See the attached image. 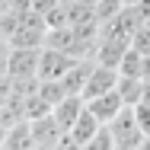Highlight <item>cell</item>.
<instances>
[{"instance_id":"cell-5","label":"cell","mask_w":150,"mask_h":150,"mask_svg":"<svg viewBox=\"0 0 150 150\" xmlns=\"http://www.w3.org/2000/svg\"><path fill=\"white\" fill-rule=\"evenodd\" d=\"M86 109H90L102 125H112V121L118 118V112L125 109V99L118 96V90H109V93H102V96L86 99Z\"/></svg>"},{"instance_id":"cell-19","label":"cell","mask_w":150,"mask_h":150,"mask_svg":"<svg viewBox=\"0 0 150 150\" xmlns=\"http://www.w3.org/2000/svg\"><path fill=\"white\" fill-rule=\"evenodd\" d=\"M134 10L141 13V19H144V23L150 19V0H137V3H134Z\"/></svg>"},{"instance_id":"cell-13","label":"cell","mask_w":150,"mask_h":150,"mask_svg":"<svg viewBox=\"0 0 150 150\" xmlns=\"http://www.w3.org/2000/svg\"><path fill=\"white\" fill-rule=\"evenodd\" d=\"M54 112V105L42 96V93H32V96H26V118H42V115H51Z\"/></svg>"},{"instance_id":"cell-23","label":"cell","mask_w":150,"mask_h":150,"mask_svg":"<svg viewBox=\"0 0 150 150\" xmlns=\"http://www.w3.org/2000/svg\"><path fill=\"white\" fill-rule=\"evenodd\" d=\"M134 3H137V0H125V6H134Z\"/></svg>"},{"instance_id":"cell-12","label":"cell","mask_w":150,"mask_h":150,"mask_svg":"<svg viewBox=\"0 0 150 150\" xmlns=\"http://www.w3.org/2000/svg\"><path fill=\"white\" fill-rule=\"evenodd\" d=\"M99 128H102V121L96 118V115H93L90 109H83V115H80V118L74 121V128H70V134H74V137H77L80 144H86V141H90V137L96 134V131H99Z\"/></svg>"},{"instance_id":"cell-1","label":"cell","mask_w":150,"mask_h":150,"mask_svg":"<svg viewBox=\"0 0 150 150\" xmlns=\"http://www.w3.org/2000/svg\"><path fill=\"white\" fill-rule=\"evenodd\" d=\"M112 128V134H115V147L118 150H141V144H144V131H141V125H137V118H134V105H125L118 112V118L109 125Z\"/></svg>"},{"instance_id":"cell-16","label":"cell","mask_w":150,"mask_h":150,"mask_svg":"<svg viewBox=\"0 0 150 150\" xmlns=\"http://www.w3.org/2000/svg\"><path fill=\"white\" fill-rule=\"evenodd\" d=\"M131 48H134L137 54L150 58V26H147V23H144L141 29H134V35H131Z\"/></svg>"},{"instance_id":"cell-17","label":"cell","mask_w":150,"mask_h":150,"mask_svg":"<svg viewBox=\"0 0 150 150\" xmlns=\"http://www.w3.org/2000/svg\"><path fill=\"white\" fill-rule=\"evenodd\" d=\"M134 118H137V125H141V131L150 137V105L147 102H137V105H134Z\"/></svg>"},{"instance_id":"cell-7","label":"cell","mask_w":150,"mask_h":150,"mask_svg":"<svg viewBox=\"0 0 150 150\" xmlns=\"http://www.w3.org/2000/svg\"><path fill=\"white\" fill-rule=\"evenodd\" d=\"M93 67H96V58H77L74 61V67L61 77L67 96H83V86H86V80H90Z\"/></svg>"},{"instance_id":"cell-21","label":"cell","mask_w":150,"mask_h":150,"mask_svg":"<svg viewBox=\"0 0 150 150\" xmlns=\"http://www.w3.org/2000/svg\"><path fill=\"white\" fill-rule=\"evenodd\" d=\"M32 150H54V147H45V144H35Z\"/></svg>"},{"instance_id":"cell-15","label":"cell","mask_w":150,"mask_h":150,"mask_svg":"<svg viewBox=\"0 0 150 150\" xmlns=\"http://www.w3.org/2000/svg\"><path fill=\"white\" fill-rule=\"evenodd\" d=\"M121 10H125V0H99V3L93 6V13H96V19H99V26L112 23Z\"/></svg>"},{"instance_id":"cell-11","label":"cell","mask_w":150,"mask_h":150,"mask_svg":"<svg viewBox=\"0 0 150 150\" xmlns=\"http://www.w3.org/2000/svg\"><path fill=\"white\" fill-rule=\"evenodd\" d=\"M115 90L125 99V105H137L144 99V80L141 77H125V74H118V86Z\"/></svg>"},{"instance_id":"cell-6","label":"cell","mask_w":150,"mask_h":150,"mask_svg":"<svg viewBox=\"0 0 150 150\" xmlns=\"http://www.w3.org/2000/svg\"><path fill=\"white\" fill-rule=\"evenodd\" d=\"M115 86H118V67H105V64H99V61H96L90 80H86V86H83V99L102 96V93L115 90Z\"/></svg>"},{"instance_id":"cell-22","label":"cell","mask_w":150,"mask_h":150,"mask_svg":"<svg viewBox=\"0 0 150 150\" xmlns=\"http://www.w3.org/2000/svg\"><path fill=\"white\" fill-rule=\"evenodd\" d=\"M80 3H86V6H96V3H99V0H80Z\"/></svg>"},{"instance_id":"cell-10","label":"cell","mask_w":150,"mask_h":150,"mask_svg":"<svg viewBox=\"0 0 150 150\" xmlns=\"http://www.w3.org/2000/svg\"><path fill=\"white\" fill-rule=\"evenodd\" d=\"M32 147H35V137H32V125L29 121H19V125L6 128L3 150H32Z\"/></svg>"},{"instance_id":"cell-18","label":"cell","mask_w":150,"mask_h":150,"mask_svg":"<svg viewBox=\"0 0 150 150\" xmlns=\"http://www.w3.org/2000/svg\"><path fill=\"white\" fill-rule=\"evenodd\" d=\"M54 150H83V144H80L70 131H64V134L58 137V144H54Z\"/></svg>"},{"instance_id":"cell-3","label":"cell","mask_w":150,"mask_h":150,"mask_svg":"<svg viewBox=\"0 0 150 150\" xmlns=\"http://www.w3.org/2000/svg\"><path fill=\"white\" fill-rule=\"evenodd\" d=\"M74 54L61 51V48H42V58H38V80H61L70 67H74Z\"/></svg>"},{"instance_id":"cell-9","label":"cell","mask_w":150,"mask_h":150,"mask_svg":"<svg viewBox=\"0 0 150 150\" xmlns=\"http://www.w3.org/2000/svg\"><path fill=\"white\" fill-rule=\"evenodd\" d=\"M83 109H86V99L83 96H64L58 105H54V118L64 131H70L74 128V121L83 115Z\"/></svg>"},{"instance_id":"cell-4","label":"cell","mask_w":150,"mask_h":150,"mask_svg":"<svg viewBox=\"0 0 150 150\" xmlns=\"http://www.w3.org/2000/svg\"><path fill=\"white\" fill-rule=\"evenodd\" d=\"M128 48H131V38L128 35H99V45H96V61L99 64H105V67H118L121 58L128 54Z\"/></svg>"},{"instance_id":"cell-2","label":"cell","mask_w":150,"mask_h":150,"mask_svg":"<svg viewBox=\"0 0 150 150\" xmlns=\"http://www.w3.org/2000/svg\"><path fill=\"white\" fill-rule=\"evenodd\" d=\"M38 58H42V48H13V45H10V64H6V77H10V80L38 77Z\"/></svg>"},{"instance_id":"cell-8","label":"cell","mask_w":150,"mask_h":150,"mask_svg":"<svg viewBox=\"0 0 150 150\" xmlns=\"http://www.w3.org/2000/svg\"><path fill=\"white\" fill-rule=\"evenodd\" d=\"M29 125H32V137H35V144H45V147H54L58 137L64 134V128L58 125L54 112H51V115H42V118H32Z\"/></svg>"},{"instance_id":"cell-14","label":"cell","mask_w":150,"mask_h":150,"mask_svg":"<svg viewBox=\"0 0 150 150\" xmlns=\"http://www.w3.org/2000/svg\"><path fill=\"white\" fill-rule=\"evenodd\" d=\"M83 150H118V147H115V134H112V128H109V125H102L90 141L83 144Z\"/></svg>"},{"instance_id":"cell-20","label":"cell","mask_w":150,"mask_h":150,"mask_svg":"<svg viewBox=\"0 0 150 150\" xmlns=\"http://www.w3.org/2000/svg\"><path fill=\"white\" fill-rule=\"evenodd\" d=\"M141 150H150V137H144V144H141Z\"/></svg>"}]
</instances>
